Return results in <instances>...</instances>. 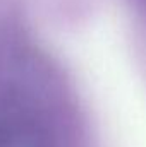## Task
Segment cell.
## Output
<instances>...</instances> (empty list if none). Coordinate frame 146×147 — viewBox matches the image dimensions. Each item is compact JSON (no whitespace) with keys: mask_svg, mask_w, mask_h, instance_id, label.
Segmentation results:
<instances>
[]
</instances>
